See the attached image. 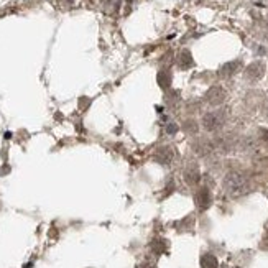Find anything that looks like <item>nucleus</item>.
I'll use <instances>...</instances> for the list:
<instances>
[{"label": "nucleus", "mask_w": 268, "mask_h": 268, "mask_svg": "<svg viewBox=\"0 0 268 268\" xmlns=\"http://www.w3.org/2000/svg\"><path fill=\"white\" fill-rule=\"evenodd\" d=\"M222 186L230 198H240L250 191V181L244 173L240 171H229L224 176Z\"/></svg>", "instance_id": "obj_1"}, {"label": "nucleus", "mask_w": 268, "mask_h": 268, "mask_svg": "<svg viewBox=\"0 0 268 268\" xmlns=\"http://www.w3.org/2000/svg\"><path fill=\"white\" fill-rule=\"evenodd\" d=\"M225 123V112L224 110H213L208 112L203 117V127L208 132H215L219 128H222Z\"/></svg>", "instance_id": "obj_2"}, {"label": "nucleus", "mask_w": 268, "mask_h": 268, "mask_svg": "<svg viewBox=\"0 0 268 268\" xmlns=\"http://www.w3.org/2000/svg\"><path fill=\"white\" fill-rule=\"evenodd\" d=\"M265 74V63L264 61H254V63H250L249 66L245 68V79L250 81V82H257L260 81L262 77Z\"/></svg>", "instance_id": "obj_3"}, {"label": "nucleus", "mask_w": 268, "mask_h": 268, "mask_svg": "<svg viewBox=\"0 0 268 268\" xmlns=\"http://www.w3.org/2000/svg\"><path fill=\"white\" fill-rule=\"evenodd\" d=\"M225 97H227V94H225V91L222 89V87H220V86H213L204 94V101L208 102L209 106L217 107V106H220L225 101Z\"/></svg>", "instance_id": "obj_4"}, {"label": "nucleus", "mask_w": 268, "mask_h": 268, "mask_svg": "<svg viewBox=\"0 0 268 268\" xmlns=\"http://www.w3.org/2000/svg\"><path fill=\"white\" fill-rule=\"evenodd\" d=\"M174 157V152L171 147H160L153 155V160L160 164H169Z\"/></svg>", "instance_id": "obj_5"}, {"label": "nucleus", "mask_w": 268, "mask_h": 268, "mask_svg": "<svg viewBox=\"0 0 268 268\" xmlns=\"http://www.w3.org/2000/svg\"><path fill=\"white\" fill-rule=\"evenodd\" d=\"M211 201H213V198H211V193L208 188H201L198 193H196V204H198V208L201 211H206L211 206Z\"/></svg>", "instance_id": "obj_6"}, {"label": "nucleus", "mask_w": 268, "mask_h": 268, "mask_svg": "<svg viewBox=\"0 0 268 268\" xmlns=\"http://www.w3.org/2000/svg\"><path fill=\"white\" fill-rule=\"evenodd\" d=\"M184 179H186L188 184H198L199 183V178H201V173H199V168L198 164H188L186 168H184V173H183Z\"/></svg>", "instance_id": "obj_7"}, {"label": "nucleus", "mask_w": 268, "mask_h": 268, "mask_svg": "<svg viewBox=\"0 0 268 268\" xmlns=\"http://www.w3.org/2000/svg\"><path fill=\"white\" fill-rule=\"evenodd\" d=\"M239 68H240V61H230V63H225L222 68H220L219 76L220 77H230L239 71Z\"/></svg>", "instance_id": "obj_8"}, {"label": "nucleus", "mask_w": 268, "mask_h": 268, "mask_svg": "<svg viewBox=\"0 0 268 268\" xmlns=\"http://www.w3.org/2000/svg\"><path fill=\"white\" fill-rule=\"evenodd\" d=\"M178 66L181 69H188V68H191L193 66V56L191 53H189L188 50H184L179 53V58H178Z\"/></svg>", "instance_id": "obj_9"}, {"label": "nucleus", "mask_w": 268, "mask_h": 268, "mask_svg": "<svg viewBox=\"0 0 268 268\" xmlns=\"http://www.w3.org/2000/svg\"><path fill=\"white\" fill-rule=\"evenodd\" d=\"M201 265H203V268H217V259L211 254H206L201 259Z\"/></svg>", "instance_id": "obj_10"}, {"label": "nucleus", "mask_w": 268, "mask_h": 268, "mask_svg": "<svg viewBox=\"0 0 268 268\" xmlns=\"http://www.w3.org/2000/svg\"><path fill=\"white\" fill-rule=\"evenodd\" d=\"M267 114H268V101H267Z\"/></svg>", "instance_id": "obj_11"}]
</instances>
